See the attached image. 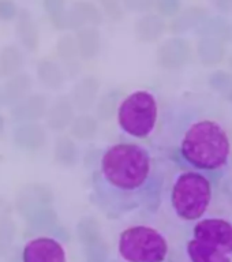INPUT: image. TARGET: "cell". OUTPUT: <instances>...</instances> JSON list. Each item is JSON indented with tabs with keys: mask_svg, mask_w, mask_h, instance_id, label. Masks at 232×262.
<instances>
[{
	"mask_svg": "<svg viewBox=\"0 0 232 262\" xmlns=\"http://www.w3.org/2000/svg\"><path fill=\"white\" fill-rule=\"evenodd\" d=\"M4 130V118L3 115L0 114V134H2V131Z\"/></svg>",
	"mask_w": 232,
	"mask_h": 262,
	"instance_id": "37",
	"label": "cell"
},
{
	"mask_svg": "<svg viewBox=\"0 0 232 262\" xmlns=\"http://www.w3.org/2000/svg\"><path fill=\"white\" fill-rule=\"evenodd\" d=\"M157 3V0H138V10H149Z\"/></svg>",
	"mask_w": 232,
	"mask_h": 262,
	"instance_id": "35",
	"label": "cell"
},
{
	"mask_svg": "<svg viewBox=\"0 0 232 262\" xmlns=\"http://www.w3.org/2000/svg\"><path fill=\"white\" fill-rule=\"evenodd\" d=\"M78 49L82 59L89 60L98 55L101 48V36L96 26H85V28L77 30Z\"/></svg>",
	"mask_w": 232,
	"mask_h": 262,
	"instance_id": "19",
	"label": "cell"
},
{
	"mask_svg": "<svg viewBox=\"0 0 232 262\" xmlns=\"http://www.w3.org/2000/svg\"><path fill=\"white\" fill-rule=\"evenodd\" d=\"M165 172L141 143L111 145L90 179V201L111 220L137 212L156 213L163 204Z\"/></svg>",
	"mask_w": 232,
	"mask_h": 262,
	"instance_id": "1",
	"label": "cell"
},
{
	"mask_svg": "<svg viewBox=\"0 0 232 262\" xmlns=\"http://www.w3.org/2000/svg\"><path fill=\"white\" fill-rule=\"evenodd\" d=\"M182 0H157V10L160 15L163 16H174L180 10Z\"/></svg>",
	"mask_w": 232,
	"mask_h": 262,
	"instance_id": "33",
	"label": "cell"
},
{
	"mask_svg": "<svg viewBox=\"0 0 232 262\" xmlns=\"http://www.w3.org/2000/svg\"><path fill=\"white\" fill-rule=\"evenodd\" d=\"M16 236V224L10 216L0 219V257L10 253Z\"/></svg>",
	"mask_w": 232,
	"mask_h": 262,
	"instance_id": "30",
	"label": "cell"
},
{
	"mask_svg": "<svg viewBox=\"0 0 232 262\" xmlns=\"http://www.w3.org/2000/svg\"><path fill=\"white\" fill-rule=\"evenodd\" d=\"M206 12L204 8L200 7H190L184 10L182 14L176 16V19L172 22V32L182 33L186 32L188 29L194 28L197 25H201L205 20Z\"/></svg>",
	"mask_w": 232,
	"mask_h": 262,
	"instance_id": "25",
	"label": "cell"
},
{
	"mask_svg": "<svg viewBox=\"0 0 232 262\" xmlns=\"http://www.w3.org/2000/svg\"><path fill=\"white\" fill-rule=\"evenodd\" d=\"M165 32V22L157 14H146L135 25V34L143 42L159 40Z\"/></svg>",
	"mask_w": 232,
	"mask_h": 262,
	"instance_id": "20",
	"label": "cell"
},
{
	"mask_svg": "<svg viewBox=\"0 0 232 262\" xmlns=\"http://www.w3.org/2000/svg\"><path fill=\"white\" fill-rule=\"evenodd\" d=\"M200 32L206 38H215V40L224 42L232 37V26L224 18L213 16V18L205 19L200 25Z\"/></svg>",
	"mask_w": 232,
	"mask_h": 262,
	"instance_id": "23",
	"label": "cell"
},
{
	"mask_svg": "<svg viewBox=\"0 0 232 262\" xmlns=\"http://www.w3.org/2000/svg\"><path fill=\"white\" fill-rule=\"evenodd\" d=\"M220 11L231 12L232 11V0H212Z\"/></svg>",
	"mask_w": 232,
	"mask_h": 262,
	"instance_id": "34",
	"label": "cell"
},
{
	"mask_svg": "<svg viewBox=\"0 0 232 262\" xmlns=\"http://www.w3.org/2000/svg\"><path fill=\"white\" fill-rule=\"evenodd\" d=\"M129 10H138V0H122Z\"/></svg>",
	"mask_w": 232,
	"mask_h": 262,
	"instance_id": "36",
	"label": "cell"
},
{
	"mask_svg": "<svg viewBox=\"0 0 232 262\" xmlns=\"http://www.w3.org/2000/svg\"><path fill=\"white\" fill-rule=\"evenodd\" d=\"M37 78L47 89L57 90L65 83V71L55 61L43 59L37 63Z\"/></svg>",
	"mask_w": 232,
	"mask_h": 262,
	"instance_id": "21",
	"label": "cell"
},
{
	"mask_svg": "<svg viewBox=\"0 0 232 262\" xmlns=\"http://www.w3.org/2000/svg\"><path fill=\"white\" fill-rule=\"evenodd\" d=\"M118 254L124 262H167V236L151 225H131L118 237Z\"/></svg>",
	"mask_w": 232,
	"mask_h": 262,
	"instance_id": "5",
	"label": "cell"
},
{
	"mask_svg": "<svg viewBox=\"0 0 232 262\" xmlns=\"http://www.w3.org/2000/svg\"><path fill=\"white\" fill-rule=\"evenodd\" d=\"M57 55L63 61L66 73L69 75H75L79 71V63H78V57L79 55V49H78L77 40L70 34H63V36L57 40L56 45Z\"/></svg>",
	"mask_w": 232,
	"mask_h": 262,
	"instance_id": "18",
	"label": "cell"
},
{
	"mask_svg": "<svg viewBox=\"0 0 232 262\" xmlns=\"http://www.w3.org/2000/svg\"><path fill=\"white\" fill-rule=\"evenodd\" d=\"M24 53L18 45H4L0 49V74L8 78L19 74V70L24 66Z\"/></svg>",
	"mask_w": 232,
	"mask_h": 262,
	"instance_id": "22",
	"label": "cell"
},
{
	"mask_svg": "<svg viewBox=\"0 0 232 262\" xmlns=\"http://www.w3.org/2000/svg\"><path fill=\"white\" fill-rule=\"evenodd\" d=\"M100 3L111 19L119 20L123 16L122 0H100Z\"/></svg>",
	"mask_w": 232,
	"mask_h": 262,
	"instance_id": "32",
	"label": "cell"
},
{
	"mask_svg": "<svg viewBox=\"0 0 232 262\" xmlns=\"http://www.w3.org/2000/svg\"><path fill=\"white\" fill-rule=\"evenodd\" d=\"M53 156L57 164L63 167H73L78 160V147L69 137H60L55 143Z\"/></svg>",
	"mask_w": 232,
	"mask_h": 262,
	"instance_id": "24",
	"label": "cell"
},
{
	"mask_svg": "<svg viewBox=\"0 0 232 262\" xmlns=\"http://www.w3.org/2000/svg\"><path fill=\"white\" fill-rule=\"evenodd\" d=\"M0 101H2V90H0Z\"/></svg>",
	"mask_w": 232,
	"mask_h": 262,
	"instance_id": "38",
	"label": "cell"
},
{
	"mask_svg": "<svg viewBox=\"0 0 232 262\" xmlns=\"http://www.w3.org/2000/svg\"><path fill=\"white\" fill-rule=\"evenodd\" d=\"M213 182L208 175L193 169L176 173L170 190V204L179 220L197 223L204 219L212 204Z\"/></svg>",
	"mask_w": 232,
	"mask_h": 262,
	"instance_id": "3",
	"label": "cell"
},
{
	"mask_svg": "<svg viewBox=\"0 0 232 262\" xmlns=\"http://www.w3.org/2000/svg\"><path fill=\"white\" fill-rule=\"evenodd\" d=\"M43 7L55 28L59 30L67 29L66 0H43Z\"/></svg>",
	"mask_w": 232,
	"mask_h": 262,
	"instance_id": "28",
	"label": "cell"
},
{
	"mask_svg": "<svg viewBox=\"0 0 232 262\" xmlns=\"http://www.w3.org/2000/svg\"><path fill=\"white\" fill-rule=\"evenodd\" d=\"M52 200V191H51V188L48 186L41 183L26 184L16 194V212L25 219H28L32 213H34L38 209L49 206Z\"/></svg>",
	"mask_w": 232,
	"mask_h": 262,
	"instance_id": "8",
	"label": "cell"
},
{
	"mask_svg": "<svg viewBox=\"0 0 232 262\" xmlns=\"http://www.w3.org/2000/svg\"><path fill=\"white\" fill-rule=\"evenodd\" d=\"M15 32L18 40L29 52H36L40 45V30L36 19L28 10H20L16 18Z\"/></svg>",
	"mask_w": 232,
	"mask_h": 262,
	"instance_id": "13",
	"label": "cell"
},
{
	"mask_svg": "<svg viewBox=\"0 0 232 262\" xmlns=\"http://www.w3.org/2000/svg\"><path fill=\"white\" fill-rule=\"evenodd\" d=\"M75 115L71 100L67 97H59L47 112V126L52 131H63L73 124Z\"/></svg>",
	"mask_w": 232,
	"mask_h": 262,
	"instance_id": "15",
	"label": "cell"
},
{
	"mask_svg": "<svg viewBox=\"0 0 232 262\" xmlns=\"http://www.w3.org/2000/svg\"><path fill=\"white\" fill-rule=\"evenodd\" d=\"M192 237L213 245L232 257V223L224 217L209 216L193 225Z\"/></svg>",
	"mask_w": 232,
	"mask_h": 262,
	"instance_id": "6",
	"label": "cell"
},
{
	"mask_svg": "<svg viewBox=\"0 0 232 262\" xmlns=\"http://www.w3.org/2000/svg\"><path fill=\"white\" fill-rule=\"evenodd\" d=\"M229 64H231V67H232V57H231V60H229Z\"/></svg>",
	"mask_w": 232,
	"mask_h": 262,
	"instance_id": "39",
	"label": "cell"
},
{
	"mask_svg": "<svg viewBox=\"0 0 232 262\" xmlns=\"http://www.w3.org/2000/svg\"><path fill=\"white\" fill-rule=\"evenodd\" d=\"M232 146L227 128L217 119L196 116L180 130L174 160L183 169L202 172L220 179L231 163Z\"/></svg>",
	"mask_w": 232,
	"mask_h": 262,
	"instance_id": "2",
	"label": "cell"
},
{
	"mask_svg": "<svg viewBox=\"0 0 232 262\" xmlns=\"http://www.w3.org/2000/svg\"><path fill=\"white\" fill-rule=\"evenodd\" d=\"M22 262H67L65 247L55 237H34L22 251Z\"/></svg>",
	"mask_w": 232,
	"mask_h": 262,
	"instance_id": "7",
	"label": "cell"
},
{
	"mask_svg": "<svg viewBox=\"0 0 232 262\" xmlns=\"http://www.w3.org/2000/svg\"><path fill=\"white\" fill-rule=\"evenodd\" d=\"M98 128V123L96 118L92 115H79L74 119L73 124L70 126L71 135L74 138L79 139V141H88L92 139L96 135Z\"/></svg>",
	"mask_w": 232,
	"mask_h": 262,
	"instance_id": "26",
	"label": "cell"
},
{
	"mask_svg": "<svg viewBox=\"0 0 232 262\" xmlns=\"http://www.w3.org/2000/svg\"><path fill=\"white\" fill-rule=\"evenodd\" d=\"M160 64L167 69H179L186 64L190 56V47L183 38H170L159 48Z\"/></svg>",
	"mask_w": 232,
	"mask_h": 262,
	"instance_id": "12",
	"label": "cell"
},
{
	"mask_svg": "<svg viewBox=\"0 0 232 262\" xmlns=\"http://www.w3.org/2000/svg\"><path fill=\"white\" fill-rule=\"evenodd\" d=\"M32 88V78L28 74L19 73L6 81L2 89V102L4 105L14 106L29 96Z\"/></svg>",
	"mask_w": 232,
	"mask_h": 262,
	"instance_id": "16",
	"label": "cell"
},
{
	"mask_svg": "<svg viewBox=\"0 0 232 262\" xmlns=\"http://www.w3.org/2000/svg\"><path fill=\"white\" fill-rule=\"evenodd\" d=\"M19 10L12 0H0V20L8 22L18 18Z\"/></svg>",
	"mask_w": 232,
	"mask_h": 262,
	"instance_id": "31",
	"label": "cell"
},
{
	"mask_svg": "<svg viewBox=\"0 0 232 262\" xmlns=\"http://www.w3.org/2000/svg\"><path fill=\"white\" fill-rule=\"evenodd\" d=\"M184 250L190 262H232L231 255L221 249L193 237L186 243Z\"/></svg>",
	"mask_w": 232,
	"mask_h": 262,
	"instance_id": "14",
	"label": "cell"
},
{
	"mask_svg": "<svg viewBox=\"0 0 232 262\" xmlns=\"http://www.w3.org/2000/svg\"><path fill=\"white\" fill-rule=\"evenodd\" d=\"M98 88H100V82L97 81V78L92 77V75L78 81L77 85L74 86L73 92H71V98H70L74 108L79 111L89 110L97 98Z\"/></svg>",
	"mask_w": 232,
	"mask_h": 262,
	"instance_id": "17",
	"label": "cell"
},
{
	"mask_svg": "<svg viewBox=\"0 0 232 262\" xmlns=\"http://www.w3.org/2000/svg\"><path fill=\"white\" fill-rule=\"evenodd\" d=\"M102 15L93 3L77 0L67 11V29L79 30L85 26H97L101 24Z\"/></svg>",
	"mask_w": 232,
	"mask_h": 262,
	"instance_id": "10",
	"label": "cell"
},
{
	"mask_svg": "<svg viewBox=\"0 0 232 262\" xmlns=\"http://www.w3.org/2000/svg\"><path fill=\"white\" fill-rule=\"evenodd\" d=\"M48 112V101L44 94H29L28 97L12 106L11 118L15 122L28 123L37 122L41 118L47 116Z\"/></svg>",
	"mask_w": 232,
	"mask_h": 262,
	"instance_id": "9",
	"label": "cell"
},
{
	"mask_svg": "<svg viewBox=\"0 0 232 262\" xmlns=\"http://www.w3.org/2000/svg\"><path fill=\"white\" fill-rule=\"evenodd\" d=\"M29 223V228L32 229L33 232H43L45 229H51L56 223V213L53 212L52 208L45 206L26 219Z\"/></svg>",
	"mask_w": 232,
	"mask_h": 262,
	"instance_id": "29",
	"label": "cell"
},
{
	"mask_svg": "<svg viewBox=\"0 0 232 262\" xmlns=\"http://www.w3.org/2000/svg\"><path fill=\"white\" fill-rule=\"evenodd\" d=\"M224 45L223 42L215 38L204 37L198 44V55L201 60L206 64H216L224 56Z\"/></svg>",
	"mask_w": 232,
	"mask_h": 262,
	"instance_id": "27",
	"label": "cell"
},
{
	"mask_svg": "<svg viewBox=\"0 0 232 262\" xmlns=\"http://www.w3.org/2000/svg\"><path fill=\"white\" fill-rule=\"evenodd\" d=\"M159 100L151 90L139 89L119 102L116 122L122 133L134 139H147L159 122Z\"/></svg>",
	"mask_w": 232,
	"mask_h": 262,
	"instance_id": "4",
	"label": "cell"
},
{
	"mask_svg": "<svg viewBox=\"0 0 232 262\" xmlns=\"http://www.w3.org/2000/svg\"><path fill=\"white\" fill-rule=\"evenodd\" d=\"M12 139L18 149L24 151H37L44 146L45 131L43 126L36 122L20 123L19 126L14 128Z\"/></svg>",
	"mask_w": 232,
	"mask_h": 262,
	"instance_id": "11",
	"label": "cell"
}]
</instances>
